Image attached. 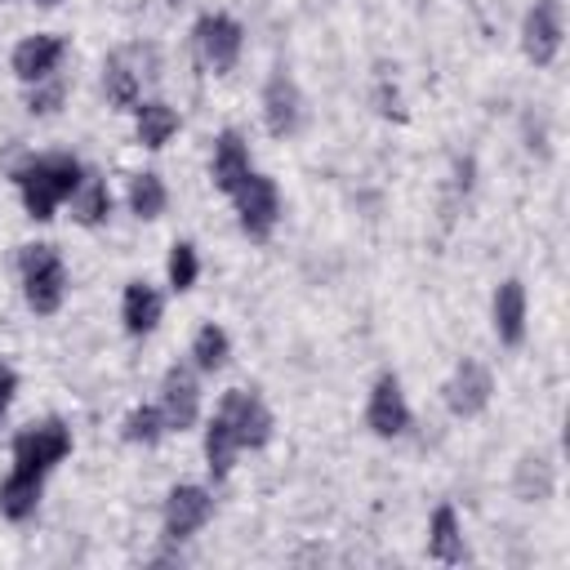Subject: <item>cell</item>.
<instances>
[{
    "label": "cell",
    "instance_id": "cell-1",
    "mask_svg": "<svg viewBox=\"0 0 570 570\" xmlns=\"http://www.w3.org/2000/svg\"><path fill=\"white\" fill-rule=\"evenodd\" d=\"M9 178L18 187V200H22L27 218L31 223H49L71 200V191L80 187L85 165L71 151H36V156L18 160Z\"/></svg>",
    "mask_w": 570,
    "mask_h": 570
},
{
    "label": "cell",
    "instance_id": "cell-2",
    "mask_svg": "<svg viewBox=\"0 0 570 570\" xmlns=\"http://www.w3.org/2000/svg\"><path fill=\"white\" fill-rule=\"evenodd\" d=\"M13 263H18V285H22L27 307L36 316H53L67 303V285H71L62 249L49 240H27V245H18Z\"/></svg>",
    "mask_w": 570,
    "mask_h": 570
},
{
    "label": "cell",
    "instance_id": "cell-3",
    "mask_svg": "<svg viewBox=\"0 0 570 570\" xmlns=\"http://www.w3.org/2000/svg\"><path fill=\"white\" fill-rule=\"evenodd\" d=\"M67 454H71V428H67L58 414L18 428L13 441H9V459H13V468L40 472V476H49Z\"/></svg>",
    "mask_w": 570,
    "mask_h": 570
},
{
    "label": "cell",
    "instance_id": "cell-4",
    "mask_svg": "<svg viewBox=\"0 0 570 570\" xmlns=\"http://www.w3.org/2000/svg\"><path fill=\"white\" fill-rule=\"evenodd\" d=\"M214 517V490L209 485H196V481H178L169 485L165 503H160V539L169 548L196 539Z\"/></svg>",
    "mask_w": 570,
    "mask_h": 570
},
{
    "label": "cell",
    "instance_id": "cell-5",
    "mask_svg": "<svg viewBox=\"0 0 570 570\" xmlns=\"http://www.w3.org/2000/svg\"><path fill=\"white\" fill-rule=\"evenodd\" d=\"M191 53L200 58L205 71L227 76L240 62V53H245V27L232 13H218V9L214 13H200L191 22Z\"/></svg>",
    "mask_w": 570,
    "mask_h": 570
},
{
    "label": "cell",
    "instance_id": "cell-6",
    "mask_svg": "<svg viewBox=\"0 0 570 570\" xmlns=\"http://www.w3.org/2000/svg\"><path fill=\"white\" fill-rule=\"evenodd\" d=\"M214 414L232 428L240 454H245V450H263V445L272 441V432H276V419H272L267 401H263L254 387H227V392L218 396Z\"/></svg>",
    "mask_w": 570,
    "mask_h": 570
},
{
    "label": "cell",
    "instance_id": "cell-7",
    "mask_svg": "<svg viewBox=\"0 0 570 570\" xmlns=\"http://www.w3.org/2000/svg\"><path fill=\"white\" fill-rule=\"evenodd\" d=\"M232 209H236V227H240L249 240H267V236L276 232L281 214H285L276 178H267V174L254 169V174L232 191Z\"/></svg>",
    "mask_w": 570,
    "mask_h": 570
},
{
    "label": "cell",
    "instance_id": "cell-8",
    "mask_svg": "<svg viewBox=\"0 0 570 570\" xmlns=\"http://www.w3.org/2000/svg\"><path fill=\"white\" fill-rule=\"evenodd\" d=\"M156 405H160L169 432H191L200 423V374L191 370V361H174L160 374Z\"/></svg>",
    "mask_w": 570,
    "mask_h": 570
},
{
    "label": "cell",
    "instance_id": "cell-9",
    "mask_svg": "<svg viewBox=\"0 0 570 570\" xmlns=\"http://www.w3.org/2000/svg\"><path fill=\"white\" fill-rule=\"evenodd\" d=\"M365 428L383 441H396L414 428V414H410V401H405V387L392 370L374 374L370 392H365Z\"/></svg>",
    "mask_w": 570,
    "mask_h": 570
},
{
    "label": "cell",
    "instance_id": "cell-10",
    "mask_svg": "<svg viewBox=\"0 0 570 570\" xmlns=\"http://www.w3.org/2000/svg\"><path fill=\"white\" fill-rule=\"evenodd\" d=\"M566 40V13L561 0H530L525 18H521V53L534 67H552Z\"/></svg>",
    "mask_w": 570,
    "mask_h": 570
},
{
    "label": "cell",
    "instance_id": "cell-11",
    "mask_svg": "<svg viewBox=\"0 0 570 570\" xmlns=\"http://www.w3.org/2000/svg\"><path fill=\"white\" fill-rule=\"evenodd\" d=\"M258 107H263V129L272 138H294L303 129V94H298V85H294V76L285 67H276L263 80Z\"/></svg>",
    "mask_w": 570,
    "mask_h": 570
},
{
    "label": "cell",
    "instance_id": "cell-12",
    "mask_svg": "<svg viewBox=\"0 0 570 570\" xmlns=\"http://www.w3.org/2000/svg\"><path fill=\"white\" fill-rule=\"evenodd\" d=\"M441 396H445V410H450L454 419H476V414L490 405V396H494V374H490L476 356H463V361L450 370Z\"/></svg>",
    "mask_w": 570,
    "mask_h": 570
},
{
    "label": "cell",
    "instance_id": "cell-13",
    "mask_svg": "<svg viewBox=\"0 0 570 570\" xmlns=\"http://www.w3.org/2000/svg\"><path fill=\"white\" fill-rule=\"evenodd\" d=\"M62 58H67V40L58 31H36V36H22L9 53V71L22 80V85H36V80H49L62 71Z\"/></svg>",
    "mask_w": 570,
    "mask_h": 570
},
{
    "label": "cell",
    "instance_id": "cell-14",
    "mask_svg": "<svg viewBox=\"0 0 570 570\" xmlns=\"http://www.w3.org/2000/svg\"><path fill=\"white\" fill-rule=\"evenodd\" d=\"M490 325H494V338L503 347H521L525 343V330H530V294H525V285L517 276H508V281L494 285Z\"/></svg>",
    "mask_w": 570,
    "mask_h": 570
},
{
    "label": "cell",
    "instance_id": "cell-15",
    "mask_svg": "<svg viewBox=\"0 0 570 570\" xmlns=\"http://www.w3.org/2000/svg\"><path fill=\"white\" fill-rule=\"evenodd\" d=\"M249 174H254V156H249L245 134H240V129H223V134L214 138V151H209V183H214L223 196H232Z\"/></svg>",
    "mask_w": 570,
    "mask_h": 570
},
{
    "label": "cell",
    "instance_id": "cell-16",
    "mask_svg": "<svg viewBox=\"0 0 570 570\" xmlns=\"http://www.w3.org/2000/svg\"><path fill=\"white\" fill-rule=\"evenodd\" d=\"M160 316H165V294L151 281H125V289H120V325H125V334L129 338H147V334H156Z\"/></svg>",
    "mask_w": 570,
    "mask_h": 570
},
{
    "label": "cell",
    "instance_id": "cell-17",
    "mask_svg": "<svg viewBox=\"0 0 570 570\" xmlns=\"http://www.w3.org/2000/svg\"><path fill=\"white\" fill-rule=\"evenodd\" d=\"M428 557L441 566H463L468 561V539L454 503H436L428 517Z\"/></svg>",
    "mask_w": 570,
    "mask_h": 570
},
{
    "label": "cell",
    "instance_id": "cell-18",
    "mask_svg": "<svg viewBox=\"0 0 570 570\" xmlns=\"http://www.w3.org/2000/svg\"><path fill=\"white\" fill-rule=\"evenodd\" d=\"M178 129H183V116L165 98H142L134 107V138H138V147L160 151V147H169L178 138Z\"/></svg>",
    "mask_w": 570,
    "mask_h": 570
},
{
    "label": "cell",
    "instance_id": "cell-19",
    "mask_svg": "<svg viewBox=\"0 0 570 570\" xmlns=\"http://www.w3.org/2000/svg\"><path fill=\"white\" fill-rule=\"evenodd\" d=\"M102 98L116 111H134L142 102V76H138V67H134V58L125 49L102 58Z\"/></svg>",
    "mask_w": 570,
    "mask_h": 570
},
{
    "label": "cell",
    "instance_id": "cell-20",
    "mask_svg": "<svg viewBox=\"0 0 570 570\" xmlns=\"http://www.w3.org/2000/svg\"><path fill=\"white\" fill-rule=\"evenodd\" d=\"M40 494H45V476L40 472H27V468H9V476L0 481V517L22 525L36 517L40 508Z\"/></svg>",
    "mask_w": 570,
    "mask_h": 570
},
{
    "label": "cell",
    "instance_id": "cell-21",
    "mask_svg": "<svg viewBox=\"0 0 570 570\" xmlns=\"http://www.w3.org/2000/svg\"><path fill=\"white\" fill-rule=\"evenodd\" d=\"M67 209H71V218H76L80 227H102V223L111 218V209H116V196H111V187H107L102 174H89V169H85V178H80V187L71 191Z\"/></svg>",
    "mask_w": 570,
    "mask_h": 570
},
{
    "label": "cell",
    "instance_id": "cell-22",
    "mask_svg": "<svg viewBox=\"0 0 570 570\" xmlns=\"http://www.w3.org/2000/svg\"><path fill=\"white\" fill-rule=\"evenodd\" d=\"M187 361H191L196 374H218V370H227V361H232V334H227L223 325L205 321V325L191 334Z\"/></svg>",
    "mask_w": 570,
    "mask_h": 570
},
{
    "label": "cell",
    "instance_id": "cell-23",
    "mask_svg": "<svg viewBox=\"0 0 570 570\" xmlns=\"http://www.w3.org/2000/svg\"><path fill=\"white\" fill-rule=\"evenodd\" d=\"M552 490H557V468L548 454H525L512 468V494L521 503H543V499H552Z\"/></svg>",
    "mask_w": 570,
    "mask_h": 570
},
{
    "label": "cell",
    "instance_id": "cell-24",
    "mask_svg": "<svg viewBox=\"0 0 570 570\" xmlns=\"http://www.w3.org/2000/svg\"><path fill=\"white\" fill-rule=\"evenodd\" d=\"M125 205H129V214H134V218L156 223V218L169 209V187H165V178H160L156 169L134 174V178H129V187H125Z\"/></svg>",
    "mask_w": 570,
    "mask_h": 570
},
{
    "label": "cell",
    "instance_id": "cell-25",
    "mask_svg": "<svg viewBox=\"0 0 570 570\" xmlns=\"http://www.w3.org/2000/svg\"><path fill=\"white\" fill-rule=\"evenodd\" d=\"M200 454H205V468H209V476H214V481H223V476L236 468V459H240V445H236L232 428H227L218 414H209V419H205Z\"/></svg>",
    "mask_w": 570,
    "mask_h": 570
},
{
    "label": "cell",
    "instance_id": "cell-26",
    "mask_svg": "<svg viewBox=\"0 0 570 570\" xmlns=\"http://www.w3.org/2000/svg\"><path fill=\"white\" fill-rule=\"evenodd\" d=\"M165 436H169V428H165V414H160L156 401H142V405H134V410L120 419V441H125V445L151 450V445H160Z\"/></svg>",
    "mask_w": 570,
    "mask_h": 570
},
{
    "label": "cell",
    "instance_id": "cell-27",
    "mask_svg": "<svg viewBox=\"0 0 570 570\" xmlns=\"http://www.w3.org/2000/svg\"><path fill=\"white\" fill-rule=\"evenodd\" d=\"M165 281L174 294H187L196 281H200V254L191 240H174L169 245V258H165Z\"/></svg>",
    "mask_w": 570,
    "mask_h": 570
},
{
    "label": "cell",
    "instance_id": "cell-28",
    "mask_svg": "<svg viewBox=\"0 0 570 570\" xmlns=\"http://www.w3.org/2000/svg\"><path fill=\"white\" fill-rule=\"evenodd\" d=\"M67 94H71V85H67V76L58 71V76H49V80H36V85H27V111L31 116H58L62 107H67Z\"/></svg>",
    "mask_w": 570,
    "mask_h": 570
},
{
    "label": "cell",
    "instance_id": "cell-29",
    "mask_svg": "<svg viewBox=\"0 0 570 570\" xmlns=\"http://www.w3.org/2000/svg\"><path fill=\"white\" fill-rule=\"evenodd\" d=\"M374 107H379V116H401V94H396V85L379 80V85H374Z\"/></svg>",
    "mask_w": 570,
    "mask_h": 570
},
{
    "label": "cell",
    "instance_id": "cell-30",
    "mask_svg": "<svg viewBox=\"0 0 570 570\" xmlns=\"http://www.w3.org/2000/svg\"><path fill=\"white\" fill-rule=\"evenodd\" d=\"M13 396H18V370L0 361V419L9 414V405H13Z\"/></svg>",
    "mask_w": 570,
    "mask_h": 570
},
{
    "label": "cell",
    "instance_id": "cell-31",
    "mask_svg": "<svg viewBox=\"0 0 570 570\" xmlns=\"http://www.w3.org/2000/svg\"><path fill=\"white\" fill-rule=\"evenodd\" d=\"M40 4H58V0H40Z\"/></svg>",
    "mask_w": 570,
    "mask_h": 570
},
{
    "label": "cell",
    "instance_id": "cell-32",
    "mask_svg": "<svg viewBox=\"0 0 570 570\" xmlns=\"http://www.w3.org/2000/svg\"><path fill=\"white\" fill-rule=\"evenodd\" d=\"M0 4H9V0H0Z\"/></svg>",
    "mask_w": 570,
    "mask_h": 570
}]
</instances>
